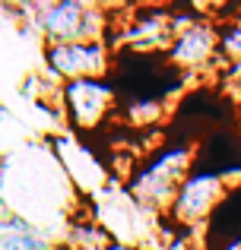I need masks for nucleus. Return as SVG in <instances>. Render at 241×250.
Masks as SVG:
<instances>
[{
  "label": "nucleus",
  "instance_id": "f257e3e1",
  "mask_svg": "<svg viewBox=\"0 0 241 250\" xmlns=\"http://www.w3.org/2000/svg\"><path fill=\"white\" fill-rule=\"evenodd\" d=\"M19 16H29V25L44 38V44L61 42H108L114 10L83 0H57V3L16 6Z\"/></svg>",
  "mask_w": 241,
  "mask_h": 250
},
{
  "label": "nucleus",
  "instance_id": "f03ea898",
  "mask_svg": "<svg viewBox=\"0 0 241 250\" xmlns=\"http://www.w3.org/2000/svg\"><path fill=\"white\" fill-rule=\"evenodd\" d=\"M197 165V152L191 146H168L146 159L127 181V196L143 212H168L178 187Z\"/></svg>",
  "mask_w": 241,
  "mask_h": 250
},
{
  "label": "nucleus",
  "instance_id": "7ed1b4c3",
  "mask_svg": "<svg viewBox=\"0 0 241 250\" xmlns=\"http://www.w3.org/2000/svg\"><path fill=\"white\" fill-rule=\"evenodd\" d=\"M175 29V6H136V10H114V22L108 32L111 48H127L133 54L168 51Z\"/></svg>",
  "mask_w": 241,
  "mask_h": 250
},
{
  "label": "nucleus",
  "instance_id": "20e7f679",
  "mask_svg": "<svg viewBox=\"0 0 241 250\" xmlns=\"http://www.w3.org/2000/svg\"><path fill=\"white\" fill-rule=\"evenodd\" d=\"M229 190H232V184L222 174H216V171H191L184 177V184L178 187L172 209L165 215L175 228H187V231L191 228H203L219 212Z\"/></svg>",
  "mask_w": 241,
  "mask_h": 250
},
{
  "label": "nucleus",
  "instance_id": "39448f33",
  "mask_svg": "<svg viewBox=\"0 0 241 250\" xmlns=\"http://www.w3.org/2000/svg\"><path fill=\"white\" fill-rule=\"evenodd\" d=\"M42 63H44V73L61 85L73 80H108V73L114 67V48L108 42L44 44Z\"/></svg>",
  "mask_w": 241,
  "mask_h": 250
},
{
  "label": "nucleus",
  "instance_id": "423d86ee",
  "mask_svg": "<svg viewBox=\"0 0 241 250\" xmlns=\"http://www.w3.org/2000/svg\"><path fill=\"white\" fill-rule=\"evenodd\" d=\"M118 108V92L108 80H73L61 85L64 124L73 130H95Z\"/></svg>",
  "mask_w": 241,
  "mask_h": 250
},
{
  "label": "nucleus",
  "instance_id": "0eeeda50",
  "mask_svg": "<svg viewBox=\"0 0 241 250\" xmlns=\"http://www.w3.org/2000/svg\"><path fill=\"white\" fill-rule=\"evenodd\" d=\"M165 57L172 67L184 70V73H206L219 61L225 63L222 48H219V22L216 19H200V22L187 25L184 32H178L172 38Z\"/></svg>",
  "mask_w": 241,
  "mask_h": 250
},
{
  "label": "nucleus",
  "instance_id": "6e6552de",
  "mask_svg": "<svg viewBox=\"0 0 241 250\" xmlns=\"http://www.w3.org/2000/svg\"><path fill=\"white\" fill-rule=\"evenodd\" d=\"M0 250H54L48 231L13 212H0Z\"/></svg>",
  "mask_w": 241,
  "mask_h": 250
},
{
  "label": "nucleus",
  "instance_id": "1a4fd4ad",
  "mask_svg": "<svg viewBox=\"0 0 241 250\" xmlns=\"http://www.w3.org/2000/svg\"><path fill=\"white\" fill-rule=\"evenodd\" d=\"M219 48L225 61H241V10L235 19L219 22Z\"/></svg>",
  "mask_w": 241,
  "mask_h": 250
},
{
  "label": "nucleus",
  "instance_id": "9d476101",
  "mask_svg": "<svg viewBox=\"0 0 241 250\" xmlns=\"http://www.w3.org/2000/svg\"><path fill=\"white\" fill-rule=\"evenodd\" d=\"M127 117L133 121V127H149L162 117V104L155 98H140V102H130Z\"/></svg>",
  "mask_w": 241,
  "mask_h": 250
}]
</instances>
